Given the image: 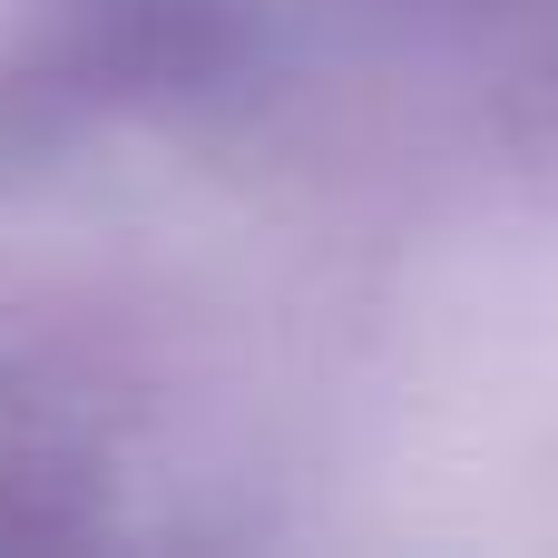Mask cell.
Instances as JSON below:
<instances>
[{
	"label": "cell",
	"mask_w": 558,
	"mask_h": 558,
	"mask_svg": "<svg viewBox=\"0 0 558 558\" xmlns=\"http://www.w3.org/2000/svg\"><path fill=\"white\" fill-rule=\"evenodd\" d=\"M88 530H98V461L78 451L59 402L0 373V549L88 539Z\"/></svg>",
	"instance_id": "1"
}]
</instances>
